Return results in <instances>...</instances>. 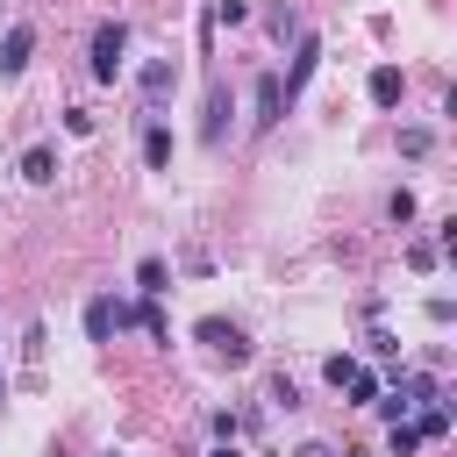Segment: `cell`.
<instances>
[{
  "mask_svg": "<svg viewBox=\"0 0 457 457\" xmlns=\"http://www.w3.org/2000/svg\"><path fill=\"white\" fill-rule=\"evenodd\" d=\"M29 50H36V29H7V36H0V71L14 79V71L29 64Z\"/></svg>",
  "mask_w": 457,
  "mask_h": 457,
  "instance_id": "cell-8",
  "label": "cell"
},
{
  "mask_svg": "<svg viewBox=\"0 0 457 457\" xmlns=\"http://www.w3.org/2000/svg\"><path fill=\"white\" fill-rule=\"evenodd\" d=\"M228 114H236V107H228V86L214 79V86H207V121H200V136L221 143V136H228Z\"/></svg>",
  "mask_w": 457,
  "mask_h": 457,
  "instance_id": "cell-7",
  "label": "cell"
},
{
  "mask_svg": "<svg viewBox=\"0 0 457 457\" xmlns=\"http://www.w3.org/2000/svg\"><path fill=\"white\" fill-rule=\"evenodd\" d=\"M386 450H393V457H414V450H421V436H414V421H393V436H386Z\"/></svg>",
  "mask_w": 457,
  "mask_h": 457,
  "instance_id": "cell-15",
  "label": "cell"
},
{
  "mask_svg": "<svg viewBox=\"0 0 457 457\" xmlns=\"http://www.w3.org/2000/svg\"><path fill=\"white\" fill-rule=\"evenodd\" d=\"M143 157H150V171H164V164H171V129H164V121H150V129H143Z\"/></svg>",
  "mask_w": 457,
  "mask_h": 457,
  "instance_id": "cell-12",
  "label": "cell"
},
{
  "mask_svg": "<svg viewBox=\"0 0 457 457\" xmlns=\"http://www.w3.org/2000/svg\"><path fill=\"white\" fill-rule=\"evenodd\" d=\"M121 50H129V29L121 21H100L93 29V79H114L121 71Z\"/></svg>",
  "mask_w": 457,
  "mask_h": 457,
  "instance_id": "cell-2",
  "label": "cell"
},
{
  "mask_svg": "<svg viewBox=\"0 0 457 457\" xmlns=\"http://www.w3.org/2000/svg\"><path fill=\"white\" fill-rule=\"evenodd\" d=\"M164 278H171V271H164V257H143V264H136V286H143L150 300L164 293Z\"/></svg>",
  "mask_w": 457,
  "mask_h": 457,
  "instance_id": "cell-14",
  "label": "cell"
},
{
  "mask_svg": "<svg viewBox=\"0 0 457 457\" xmlns=\"http://www.w3.org/2000/svg\"><path fill=\"white\" fill-rule=\"evenodd\" d=\"M314 64H321V36H300V43H293V64H286V79H278L286 100H300V86L314 79Z\"/></svg>",
  "mask_w": 457,
  "mask_h": 457,
  "instance_id": "cell-4",
  "label": "cell"
},
{
  "mask_svg": "<svg viewBox=\"0 0 457 457\" xmlns=\"http://www.w3.org/2000/svg\"><path fill=\"white\" fill-rule=\"evenodd\" d=\"M414 436H421V443H443V436H450V407H443V393H436V400H421Z\"/></svg>",
  "mask_w": 457,
  "mask_h": 457,
  "instance_id": "cell-9",
  "label": "cell"
},
{
  "mask_svg": "<svg viewBox=\"0 0 457 457\" xmlns=\"http://www.w3.org/2000/svg\"><path fill=\"white\" fill-rule=\"evenodd\" d=\"M436 257H443V250H436V243H407V264H414V271H428V264H436Z\"/></svg>",
  "mask_w": 457,
  "mask_h": 457,
  "instance_id": "cell-17",
  "label": "cell"
},
{
  "mask_svg": "<svg viewBox=\"0 0 457 457\" xmlns=\"http://www.w3.org/2000/svg\"><path fill=\"white\" fill-rule=\"evenodd\" d=\"M214 21H228V29H236V21H250V7H243V0H214Z\"/></svg>",
  "mask_w": 457,
  "mask_h": 457,
  "instance_id": "cell-18",
  "label": "cell"
},
{
  "mask_svg": "<svg viewBox=\"0 0 457 457\" xmlns=\"http://www.w3.org/2000/svg\"><path fill=\"white\" fill-rule=\"evenodd\" d=\"M129 321H143V328H150V336H157V343H164V336H171V328H164V314H157V300H150V293H143V307H136V314H129Z\"/></svg>",
  "mask_w": 457,
  "mask_h": 457,
  "instance_id": "cell-16",
  "label": "cell"
},
{
  "mask_svg": "<svg viewBox=\"0 0 457 457\" xmlns=\"http://www.w3.org/2000/svg\"><path fill=\"white\" fill-rule=\"evenodd\" d=\"M300 457H336V450H328V443H307V450H300Z\"/></svg>",
  "mask_w": 457,
  "mask_h": 457,
  "instance_id": "cell-19",
  "label": "cell"
},
{
  "mask_svg": "<svg viewBox=\"0 0 457 457\" xmlns=\"http://www.w3.org/2000/svg\"><path fill=\"white\" fill-rule=\"evenodd\" d=\"M286 107H293V100H286V86H278V71H264V79H257V129H271V121L286 114Z\"/></svg>",
  "mask_w": 457,
  "mask_h": 457,
  "instance_id": "cell-6",
  "label": "cell"
},
{
  "mask_svg": "<svg viewBox=\"0 0 457 457\" xmlns=\"http://www.w3.org/2000/svg\"><path fill=\"white\" fill-rule=\"evenodd\" d=\"M121 328H129V307H121L114 293H100V300H86V336H93V343H114Z\"/></svg>",
  "mask_w": 457,
  "mask_h": 457,
  "instance_id": "cell-3",
  "label": "cell"
},
{
  "mask_svg": "<svg viewBox=\"0 0 457 457\" xmlns=\"http://www.w3.org/2000/svg\"><path fill=\"white\" fill-rule=\"evenodd\" d=\"M21 179H29V186H50V179H57V150H50V143H36V150L21 157Z\"/></svg>",
  "mask_w": 457,
  "mask_h": 457,
  "instance_id": "cell-11",
  "label": "cell"
},
{
  "mask_svg": "<svg viewBox=\"0 0 457 457\" xmlns=\"http://www.w3.org/2000/svg\"><path fill=\"white\" fill-rule=\"evenodd\" d=\"M200 343H207L221 364H250V336H243L236 321H221V314H207V321H200Z\"/></svg>",
  "mask_w": 457,
  "mask_h": 457,
  "instance_id": "cell-1",
  "label": "cell"
},
{
  "mask_svg": "<svg viewBox=\"0 0 457 457\" xmlns=\"http://www.w3.org/2000/svg\"><path fill=\"white\" fill-rule=\"evenodd\" d=\"M136 86H143V100H150V107H164V93H171V86H179V64H171V57H150V64H143V79H136Z\"/></svg>",
  "mask_w": 457,
  "mask_h": 457,
  "instance_id": "cell-5",
  "label": "cell"
},
{
  "mask_svg": "<svg viewBox=\"0 0 457 457\" xmlns=\"http://www.w3.org/2000/svg\"><path fill=\"white\" fill-rule=\"evenodd\" d=\"M371 100H378V107H400V100H407V79H400V64H378V71H371Z\"/></svg>",
  "mask_w": 457,
  "mask_h": 457,
  "instance_id": "cell-10",
  "label": "cell"
},
{
  "mask_svg": "<svg viewBox=\"0 0 457 457\" xmlns=\"http://www.w3.org/2000/svg\"><path fill=\"white\" fill-rule=\"evenodd\" d=\"M207 457H236V443H214V450H207Z\"/></svg>",
  "mask_w": 457,
  "mask_h": 457,
  "instance_id": "cell-20",
  "label": "cell"
},
{
  "mask_svg": "<svg viewBox=\"0 0 457 457\" xmlns=\"http://www.w3.org/2000/svg\"><path fill=\"white\" fill-rule=\"evenodd\" d=\"M343 457H364V450H343Z\"/></svg>",
  "mask_w": 457,
  "mask_h": 457,
  "instance_id": "cell-21",
  "label": "cell"
},
{
  "mask_svg": "<svg viewBox=\"0 0 457 457\" xmlns=\"http://www.w3.org/2000/svg\"><path fill=\"white\" fill-rule=\"evenodd\" d=\"M343 393H350V407H371V400H378V378H371V371L357 364V371L343 378Z\"/></svg>",
  "mask_w": 457,
  "mask_h": 457,
  "instance_id": "cell-13",
  "label": "cell"
}]
</instances>
